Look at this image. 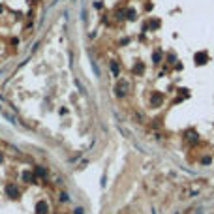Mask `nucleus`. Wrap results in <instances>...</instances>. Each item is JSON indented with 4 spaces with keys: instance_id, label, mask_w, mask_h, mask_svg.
Masks as SVG:
<instances>
[{
    "instance_id": "7",
    "label": "nucleus",
    "mask_w": 214,
    "mask_h": 214,
    "mask_svg": "<svg viewBox=\"0 0 214 214\" xmlns=\"http://www.w3.org/2000/svg\"><path fill=\"white\" fill-rule=\"evenodd\" d=\"M160 102H161V96L160 94H154V96H152V105H158Z\"/></svg>"
},
{
    "instance_id": "6",
    "label": "nucleus",
    "mask_w": 214,
    "mask_h": 214,
    "mask_svg": "<svg viewBox=\"0 0 214 214\" xmlns=\"http://www.w3.org/2000/svg\"><path fill=\"white\" fill-rule=\"evenodd\" d=\"M34 173H36V177H38V175H40V177H47V169H43V167H36Z\"/></svg>"
},
{
    "instance_id": "4",
    "label": "nucleus",
    "mask_w": 214,
    "mask_h": 214,
    "mask_svg": "<svg viewBox=\"0 0 214 214\" xmlns=\"http://www.w3.org/2000/svg\"><path fill=\"white\" fill-rule=\"evenodd\" d=\"M23 180L28 184H36L38 182V177H36V173H30V171H23Z\"/></svg>"
},
{
    "instance_id": "8",
    "label": "nucleus",
    "mask_w": 214,
    "mask_h": 214,
    "mask_svg": "<svg viewBox=\"0 0 214 214\" xmlns=\"http://www.w3.org/2000/svg\"><path fill=\"white\" fill-rule=\"evenodd\" d=\"M2 160H4V154H2V152H0V163H2Z\"/></svg>"
},
{
    "instance_id": "5",
    "label": "nucleus",
    "mask_w": 214,
    "mask_h": 214,
    "mask_svg": "<svg viewBox=\"0 0 214 214\" xmlns=\"http://www.w3.org/2000/svg\"><path fill=\"white\" fill-rule=\"evenodd\" d=\"M49 212V205L45 201H38L36 203V214H47Z\"/></svg>"
},
{
    "instance_id": "1",
    "label": "nucleus",
    "mask_w": 214,
    "mask_h": 214,
    "mask_svg": "<svg viewBox=\"0 0 214 214\" xmlns=\"http://www.w3.org/2000/svg\"><path fill=\"white\" fill-rule=\"evenodd\" d=\"M203 190V180H197L195 184H190L188 188H184L182 192H180V199H188V197H193V195H197V193Z\"/></svg>"
},
{
    "instance_id": "2",
    "label": "nucleus",
    "mask_w": 214,
    "mask_h": 214,
    "mask_svg": "<svg viewBox=\"0 0 214 214\" xmlns=\"http://www.w3.org/2000/svg\"><path fill=\"white\" fill-rule=\"evenodd\" d=\"M128 83H126L124 79L122 81H118V83H116V86H115V94L116 96H118V98H122V96H126V92H128Z\"/></svg>"
},
{
    "instance_id": "3",
    "label": "nucleus",
    "mask_w": 214,
    "mask_h": 214,
    "mask_svg": "<svg viewBox=\"0 0 214 214\" xmlns=\"http://www.w3.org/2000/svg\"><path fill=\"white\" fill-rule=\"evenodd\" d=\"M6 193H8L11 199H19V197H21V192H19V188L15 186V184H8V186H6Z\"/></svg>"
}]
</instances>
